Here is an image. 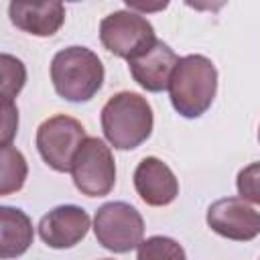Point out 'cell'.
I'll return each instance as SVG.
<instances>
[{
  "label": "cell",
  "mask_w": 260,
  "mask_h": 260,
  "mask_svg": "<svg viewBox=\"0 0 260 260\" xmlns=\"http://www.w3.org/2000/svg\"><path fill=\"white\" fill-rule=\"evenodd\" d=\"M207 225L221 238L234 242H250L260 234V211L240 197H223L209 205Z\"/></svg>",
  "instance_id": "cell-8"
},
{
  "label": "cell",
  "mask_w": 260,
  "mask_h": 260,
  "mask_svg": "<svg viewBox=\"0 0 260 260\" xmlns=\"http://www.w3.org/2000/svg\"><path fill=\"white\" fill-rule=\"evenodd\" d=\"M217 91V69L205 55H185L179 59L171 83L169 98L175 112L183 118L203 116Z\"/></svg>",
  "instance_id": "cell-1"
},
{
  "label": "cell",
  "mask_w": 260,
  "mask_h": 260,
  "mask_svg": "<svg viewBox=\"0 0 260 260\" xmlns=\"http://www.w3.org/2000/svg\"><path fill=\"white\" fill-rule=\"evenodd\" d=\"M102 45L120 59H134L156 41L154 26L134 10H116L100 22Z\"/></svg>",
  "instance_id": "cell-7"
},
{
  "label": "cell",
  "mask_w": 260,
  "mask_h": 260,
  "mask_svg": "<svg viewBox=\"0 0 260 260\" xmlns=\"http://www.w3.org/2000/svg\"><path fill=\"white\" fill-rule=\"evenodd\" d=\"M177 63H179L177 53L167 43L156 39L150 47H146L142 53H138L134 59L128 61V69L132 79L142 89L158 93L169 89Z\"/></svg>",
  "instance_id": "cell-10"
},
{
  "label": "cell",
  "mask_w": 260,
  "mask_h": 260,
  "mask_svg": "<svg viewBox=\"0 0 260 260\" xmlns=\"http://www.w3.org/2000/svg\"><path fill=\"white\" fill-rule=\"evenodd\" d=\"M0 225H2L0 228V258L10 260L16 256H22L35 238L30 217L18 207L2 205Z\"/></svg>",
  "instance_id": "cell-13"
},
{
  "label": "cell",
  "mask_w": 260,
  "mask_h": 260,
  "mask_svg": "<svg viewBox=\"0 0 260 260\" xmlns=\"http://www.w3.org/2000/svg\"><path fill=\"white\" fill-rule=\"evenodd\" d=\"M26 158L12 144L2 146V179H0V195H10L20 191L26 181Z\"/></svg>",
  "instance_id": "cell-14"
},
{
  "label": "cell",
  "mask_w": 260,
  "mask_h": 260,
  "mask_svg": "<svg viewBox=\"0 0 260 260\" xmlns=\"http://www.w3.org/2000/svg\"><path fill=\"white\" fill-rule=\"evenodd\" d=\"M93 234L102 248L114 254H126L142 244L144 219L134 205L108 201L93 215Z\"/></svg>",
  "instance_id": "cell-4"
},
{
  "label": "cell",
  "mask_w": 260,
  "mask_h": 260,
  "mask_svg": "<svg viewBox=\"0 0 260 260\" xmlns=\"http://www.w3.org/2000/svg\"><path fill=\"white\" fill-rule=\"evenodd\" d=\"M258 142H260V128H258Z\"/></svg>",
  "instance_id": "cell-19"
},
{
  "label": "cell",
  "mask_w": 260,
  "mask_h": 260,
  "mask_svg": "<svg viewBox=\"0 0 260 260\" xmlns=\"http://www.w3.org/2000/svg\"><path fill=\"white\" fill-rule=\"evenodd\" d=\"M71 177L81 195H108L116 185V162L110 146L98 136H87L73 158Z\"/></svg>",
  "instance_id": "cell-5"
},
{
  "label": "cell",
  "mask_w": 260,
  "mask_h": 260,
  "mask_svg": "<svg viewBox=\"0 0 260 260\" xmlns=\"http://www.w3.org/2000/svg\"><path fill=\"white\" fill-rule=\"evenodd\" d=\"M2 112H4V118H2V146L10 144L12 136L16 134V128H18V110L12 102H4L2 106Z\"/></svg>",
  "instance_id": "cell-18"
},
{
  "label": "cell",
  "mask_w": 260,
  "mask_h": 260,
  "mask_svg": "<svg viewBox=\"0 0 260 260\" xmlns=\"http://www.w3.org/2000/svg\"><path fill=\"white\" fill-rule=\"evenodd\" d=\"M236 189L240 199L260 205V162H252L238 173Z\"/></svg>",
  "instance_id": "cell-17"
},
{
  "label": "cell",
  "mask_w": 260,
  "mask_h": 260,
  "mask_svg": "<svg viewBox=\"0 0 260 260\" xmlns=\"http://www.w3.org/2000/svg\"><path fill=\"white\" fill-rule=\"evenodd\" d=\"M102 130L106 140L118 150H132L152 134V108L136 91H120L102 108Z\"/></svg>",
  "instance_id": "cell-2"
},
{
  "label": "cell",
  "mask_w": 260,
  "mask_h": 260,
  "mask_svg": "<svg viewBox=\"0 0 260 260\" xmlns=\"http://www.w3.org/2000/svg\"><path fill=\"white\" fill-rule=\"evenodd\" d=\"M102 260H112V258H102Z\"/></svg>",
  "instance_id": "cell-20"
},
{
  "label": "cell",
  "mask_w": 260,
  "mask_h": 260,
  "mask_svg": "<svg viewBox=\"0 0 260 260\" xmlns=\"http://www.w3.org/2000/svg\"><path fill=\"white\" fill-rule=\"evenodd\" d=\"M0 65H2V98H4V102H12L24 87L26 69L20 59H16L8 53H2Z\"/></svg>",
  "instance_id": "cell-16"
},
{
  "label": "cell",
  "mask_w": 260,
  "mask_h": 260,
  "mask_svg": "<svg viewBox=\"0 0 260 260\" xmlns=\"http://www.w3.org/2000/svg\"><path fill=\"white\" fill-rule=\"evenodd\" d=\"M85 138V128L79 120L65 114H57L47 118L39 126L37 150L53 171L71 173L73 158Z\"/></svg>",
  "instance_id": "cell-6"
},
{
  "label": "cell",
  "mask_w": 260,
  "mask_h": 260,
  "mask_svg": "<svg viewBox=\"0 0 260 260\" xmlns=\"http://www.w3.org/2000/svg\"><path fill=\"white\" fill-rule=\"evenodd\" d=\"M134 189L138 197L152 207H165L179 195V181L171 167L156 156H144L134 169Z\"/></svg>",
  "instance_id": "cell-11"
},
{
  "label": "cell",
  "mask_w": 260,
  "mask_h": 260,
  "mask_svg": "<svg viewBox=\"0 0 260 260\" xmlns=\"http://www.w3.org/2000/svg\"><path fill=\"white\" fill-rule=\"evenodd\" d=\"M136 260H187L183 246L169 236H150L138 246Z\"/></svg>",
  "instance_id": "cell-15"
},
{
  "label": "cell",
  "mask_w": 260,
  "mask_h": 260,
  "mask_svg": "<svg viewBox=\"0 0 260 260\" xmlns=\"http://www.w3.org/2000/svg\"><path fill=\"white\" fill-rule=\"evenodd\" d=\"M104 65L87 47H67L51 59V81L59 98L81 104L89 102L104 83Z\"/></svg>",
  "instance_id": "cell-3"
},
{
  "label": "cell",
  "mask_w": 260,
  "mask_h": 260,
  "mask_svg": "<svg viewBox=\"0 0 260 260\" xmlns=\"http://www.w3.org/2000/svg\"><path fill=\"white\" fill-rule=\"evenodd\" d=\"M8 16L22 32L51 37L65 22V6L61 2H10Z\"/></svg>",
  "instance_id": "cell-12"
},
{
  "label": "cell",
  "mask_w": 260,
  "mask_h": 260,
  "mask_svg": "<svg viewBox=\"0 0 260 260\" xmlns=\"http://www.w3.org/2000/svg\"><path fill=\"white\" fill-rule=\"evenodd\" d=\"M91 228L87 211L79 205H59L45 213L39 221L41 240L55 250H67L77 246Z\"/></svg>",
  "instance_id": "cell-9"
}]
</instances>
